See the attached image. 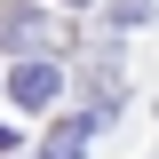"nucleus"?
I'll return each mask as SVG.
<instances>
[{
  "label": "nucleus",
  "mask_w": 159,
  "mask_h": 159,
  "mask_svg": "<svg viewBox=\"0 0 159 159\" xmlns=\"http://www.w3.org/2000/svg\"><path fill=\"white\" fill-rule=\"evenodd\" d=\"M96 119H103V111H72L56 135L40 143V159H80V151H88V135H96Z\"/></svg>",
  "instance_id": "7ed1b4c3"
},
{
  "label": "nucleus",
  "mask_w": 159,
  "mask_h": 159,
  "mask_svg": "<svg viewBox=\"0 0 159 159\" xmlns=\"http://www.w3.org/2000/svg\"><path fill=\"white\" fill-rule=\"evenodd\" d=\"M72 8H80V0H72Z\"/></svg>",
  "instance_id": "39448f33"
},
{
  "label": "nucleus",
  "mask_w": 159,
  "mask_h": 159,
  "mask_svg": "<svg viewBox=\"0 0 159 159\" xmlns=\"http://www.w3.org/2000/svg\"><path fill=\"white\" fill-rule=\"evenodd\" d=\"M48 40H56V24H48V8H40V0H8V8H0V48L40 56Z\"/></svg>",
  "instance_id": "f257e3e1"
},
{
  "label": "nucleus",
  "mask_w": 159,
  "mask_h": 159,
  "mask_svg": "<svg viewBox=\"0 0 159 159\" xmlns=\"http://www.w3.org/2000/svg\"><path fill=\"white\" fill-rule=\"evenodd\" d=\"M8 151H16V127H0V159H8Z\"/></svg>",
  "instance_id": "20e7f679"
},
{
  "label": "nucleus",
  "mask_w": 159,
  "mask_h": 159,
  "mask_svg": "<svg viewBox=\"0 0 159 159\" xmlns=\"http://www.w3.org/2000/svg\"><path fill=\"white\" fill-rule=\"evenodd\" d=\"M8 96H16L24 111H48V103L64 96V72H56V64H48V56H24L16 72H8Z\"/></svg>",
  "instance_id": "f03ea898"
}]
</instances>
